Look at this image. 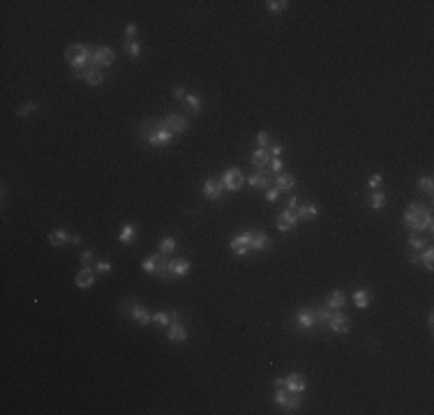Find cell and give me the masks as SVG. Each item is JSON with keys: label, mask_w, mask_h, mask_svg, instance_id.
Here are the masks:
<instances>
[{"label": "cell", "mask_w": 434, "mask_h": 415, "mask_svg": "<svg viewBox=\"0 0 434 415\" xmlns=\"http://www.w3.org/2000/svg\"><path fill=\"white\" fill-rule=\"evenodd\" d=\"M92 51L95 49L86 46V44H72V46L65 51V58L74 69H86L88 63L92 60Z\"/></svg>", "instance_id": "6da1fadb"}, {"label": "cell", "mask_w": 434, "mask_h": 415, "mask_svg": "<svg viewBox=\"0 0 434 415\" xmlns=\"http://www.w3.org/2000/svg\"><path fill=\"white\" fill-rule=\"evenodd\" d=\"M166 265H169V259H166V254L157 252L153 256H148V259L141 261V268L150 272V275H157V277H164L166 279Z\"/></svg>", "instance_id": "7a4b0ae2"}, {"label": "cell", "mask_w": 434, "mask_h": 415, "mask_svg": "<svg viewBox=\"0 0 434 415\" xmlns=\"http://www.w3.org/2000/svg\"><path fill=\"white\" fill-rule=\"evenodd\" d=\"M273 401H275V404H277L279 408H284L287 413H294V411H298V408L303 406L300 397H298V394H294V392L284 390V388H277V392H275Z\"/></svg>", "instance_id": "3957f363"}, {"label": "cell", "mask_w": 434, "mask_h": 415, "mask_svg": "<svg viewBox=\"0 0 434 415\" xmlns=\"http://www.w3.org/2000/svg\"><path fill=\"white\" fill-rule=\"evenodd\" d=\"M427 208L420 203H409L407 212H404V224L411 228V231H420L423 228V219H425Z\"/></svg>", "instance_id": "277c9868"}, {"label": "cell", "mask_w": 434, "mask_h": 415, "mask_svg": "<svg viewBox=\"0 0 434 415\" xmlns=\"http://www.w3.org/2000/svg\"><path fill=\"white\" fill-rule=\"evenodd\" d=\"M173 136H176V134H171L166 127H162V122L153 125L150 131H146L148 143H150V146H155V148H162V146H166V143H171Z\"/></svg>", "instance_id": "5b68a950"}, {"label": "cell", "mask_w": 434, "mask_h": 415, "mask_svg": "<svg viewBox=\"0 0 434 415\" xmlns=\"http://www.w3.org/2000/svg\"><path fill=\"white\" fill-rule=\"evenodd\" d=\"M114 63H115L114 49H109V46H97V49L92 51L91 65L95 67V69H104V67H111Z\"/></svg>", "instance_id": "8992f818"}, {"label": "cell", "mask_w": 434, "mask_h": 415, "mask_svg": "<svg viewBox=\"0 0 434 415\" xmlns=\"http://www.w3.org/2000/svg\"><path fill=\"white\" fill-rule=\"evenodd\" d=\"M243 182H245V178H243V171H240V169H236V166L227 169V171H224V175H222V185H224V189H227V192H238V189L243 187Z\"/></svg>", "instance_id": "52a82bcc"}, {"label": "cell", "mask_w": 434, "mask_h": 415, "mask_svg": "<svg viewBox=\"0 0 434 415\" xmlns=\"http://www.w3.org/2000/svg\"><path fill=\"white\" fill-rule=\"evenodd\" d=\"M162 127H166L171 134H183V131H187L189 122H187V118L181 113H169L162 120Z\"/></svg>", "instance_id": "ba28073f"}, {"label": "cell", "mask_w": 434, "mask_h": 415, "mask_svg": "<svg viewBox=\"0 0 434 415\" xmlns=\"http://www.w3.org/2000/svg\"><path fill=\"white\" fill-rule=\"evenodd\" d=\"M231 252L236 256H245V254L252 252V231H245L231 240Z\"/></svg>", "instance_id": "9c48e42d"}, {"label": "cell", "mask_w": 434, "mask_h": 415, "mask_svg": "<svg viewBox=\"0 0 434 415\" xmlns=\"http://www.w3.org/2000/svg\"><path fill=\"white\" fill-rule=\"evenodd\" d=\"M166 337H169V342H173V344H181L187 339V330H185V326L181 323V318H178L176 311H173V318H171V323H169Z\"/></svg>", "instance_id": "30bf717a"}, {"label": "cell", "mask_w": 434, "mask_h": 415, "mask_svg": "<svg viewBox=\"0 0 434 415\" xmlns=\"http://www.w3.org/2000/svg\"><path fill=\"white\" fill-rule=\"evenodd\" d=\"M74 79H81L88 86H102L104 83V74L95 69V67H86V69H74Z\"/></svg>", "instance_id": "8fae6325"}, {"label": "cell", "mask_w": 434, "mask_h": 415, "mask_svg": "<svg viewBox=\"0 0 434 415\" xmlns=\"http://www.w3.org/2000/svg\"><path fill=\"white\" fill-rule=\"evenodd\" d=\"M189 261L187 259H169L166 265V279H176V277H185L189 272Z\"/></svg>", "instance_id": "7c38bea8"}, {"label": "cell", "mask_w": 434, "mask_h": 415, "mask_svg": "<svg viewBox=\"0 0 434 415\" xmlns=\"http://www.w3.org/2000/svg\"><path fill=\"white\" fill-rule=\"evenodd\" d=\"M204 196L208 201H220L222 196H224V185H222V180L217 178H208L204 182Z\"/></svg>", "instance_id": "4fadbf2b"}, {"label": "cell", "mask_w": 434, "mask_h": 415, "mask_svg": "<svg viewBox=\"0 0 434 415\" xmlns=\"http://www.w3.org/2000/svg\"><path fill=\"white\" fill-rule=\"evenodd\" d=\"M330 330L337 334H346L349 330H351V318L346 316V314H342V311H335L333 316H330Z\"/></svg>", "instance_id": "5bb4252c"}, {"label": "cell", "mask_w": 434, "mask_h": 415, "mask_svg": "<svg viewBox=\"0 0 434 415\" xmlns=\"http://www.w3.org/2000/svg\"><path fill=\"white\" fill-rule=\"evenodd\" d=\"M296 326L300 328V330L317 328V309H300L296 314Z\"/></svg>", "instance_id": "9a60e30c"}, {"label": "cell", "mask_w": 434, "mask_h": 415, "mask_svg": "<svg viewBox=\"0 0 434 415\" xmlns=\"http://www.w3.org/2000/svg\"><path fill=\"white\" fill-rule=\"evenodd\" d=\"M298 224V215L291 210H284V212H279L277 215V221H275V226H277L279 233H287V231H291V228Z\"/></svg>", "instance_id": "2e32d148"}, {"label": "cell", "mask_w": 434, "mask_h": 415, "mask_svg": "<svg viewBox=\"0 0 434 415\" xmlns=\"http://www.w3.org/2000/svg\"><path fill=\"white\" fill-rule=\"evenodd\" d=\"M130 316L134 318V323H139V326H150V323H153V314H148L146 307H141L137 302L130 305Z\"/></svg>", "instance_id": "e0dca14e"}, {"label": "cell", "mask_w": 434, "mask_h": 415, "mask_svg": "<svg viewBox=\"0 0 434 415\" xmlns=\"http://www.w3.org/2000/svg\"><path fill=\"white\" fill-rule=\"evenodd\" d=\"M305 388H307V381H305L300 374H291L284 378V390L289 392H294V394H300V392H305Z\"/></svg>", "instance_id": "ac0fdd59"}, {"label": "cell", "mask_w": 434, "mask_h": 415, "mask_svg": "<svg viewBox=\"0 0 434 415\" xmlns=\"http://www.w3.org/2000/svg\"><path fill=\"white\" fill-rule=\"evenodd\" d=\"M74 284H76V288H91V286L95 284V272H92L88 265H83V268L79 270V275L74 277Z\"/></svg>", "instance_id": "d6986e66"}, {"label": "cell", "mask_w": 434, "mask_h": 415, "mask_svg": "<svg viewBox=\"0 0 434 415\" xmlns=\"http://www.w3.org/2000/svg\"><path fill=\"white\" fill-rule=\"evenodd\" d=\"M271 162V153H268V148H256L252 153V164L256 169H266Z\"/></svg>", "instance_id": "ffe728a7"}, {"label": "cell", "mask_w": 434, "mask_h": 415, "mask_svg": "<svg viewBox=\"0 0 434 415\" xmlns=\"http://www.w3.org/2000/svg\"><path fill=\"white\" fill-rule=\"evenodd\" d=\"M49 242L53 244V247H63V244L72 242V238H69V233H67L65 228H56V231L49 233Z\"/></svg>", "instance_id": "44dd1931"}, {"label": "cell", "mask_w": 434, "mask_h": 415, "mask_svg": "<svg viewBox=\"0 0 434 415\" xmlns=\"http://www.w3.org/2000/svg\"><path fill=\"white\" fill-rule=\"evenodd\" d=\"M275 187L279 192H291L296 187V178L294 175H289V173H277V178H275Z\"/></svg>", "instance_id": "7402d4cb"}, {"label": "cell", "mask_w": 434, "mask_h": 415, "mask_svg": "<svg viewBox=\"0 0 434 415\" xmlns=\"http://www.w3.org/2000/svg\"><path fill=\"white\" fill-rule=\"evenodd\" d=\"M268 247H271L268 233H263V231H254V233H252V249L263 252V249H268Z\"/></svg>", "instance_id": "603a6c76"}, {"label": "cell", "mask_w": 434, "mask_h": 415, "mask_svg": "<svg viewBox=\"0 0 434 415\" xmlns=\"http://www.w3.org/2000/svg\"><path fill=\"white\" fill-rule=\"evenodd\" d=\"M328 309H342L344 305H346V293L344 291H333V293L328 295Z\"/></svg>", "instance_id": "cb8c5ba5"}, {"label": "cell", "mask_w": 434, "mask_h": 415, "mask_svg": "<svg viewBox=\"0 0 434 415\" xmlns=\"http://www.w3.org/2000/svg\"><path fill=\"white\" fill-rule=\"evenodd\" d=\"M247 182H250V187H254V189H268V187H271V178H268V173H252Z\"/></svg>", "instance_id": "d4e9b609"}, {"label": "cell", "mask_w": 434, "mask_h": 415, "mask_svg": "<svg viewBox=\"0 0 434 415\" xmlns=\"http://www.w3.org/2000/svg\"><path fill=\"white\" fill-rule=\"evenodd\" d=\"M296 215H298V219H314L319 215V208H317V203H305L296 208Z\"/></svg>", "instance_id": "484cf974"}, {"label": "cell", "mask_w": 434, "mask_h": 415, "mask_svg": "<svg viewBox=\"0 0 434 415\" xmlns=\"http://www.w3.org/2000/svg\"><path fill=\"white\" fill-rule=\"evenodd\" d=\"M369 300H372V293L365 291V288H361V291H356V293H353V305H356L358 309H367Z\"/></svg>", "instance_id": "4316f807"}, {"label": "cell", "mask_w": 434, "mask_h": 415, "mask_svg": "<svg viewBox=\"0 0 434 415\" xmlns=\"http://www.w3.org/2000/svg\"><path fill=\"white\" fill-rule=\"evenodd\" d=\"M134 236H137V228H134V224H125V226L120 228V233H118V240H120L123 244H132Z\"/></svg>", "instance_id": "83f0119b"}, {"label": "cell", "mask_w": 434, "mask_h": 415, "mask_svg": "<svg viewBox=\"0 0 434 415\" xmlns=\"http://www.w3.org/2000/svg\"><path fill=\"white\" fill-rule=\"evenodd\" d=\"M185 102H187V106H189V111H192V113H199V111H201V106H204V102H201V97H199L197 92H189V95H185Z\"/></svg>", "instance_id": "f1b7e54d"}, {"label": "cell", "mask_w": 434, "mask_h": 415, "mask_svg": "<svg viewBox=\"0 0 434 415\" xmlns=\"http://www.w3.org/2000/svg\"><path fill=\"white\" fill-rule=\"evenodd\" d=\"M171 318H173V311H157V314H153V323H155V326H166L169 328Z\"/></svg>", "instance_id": "f546056e"}, {"label": "cell", "mask_w": 434, "mask_h": 415, "mask_svg": "<svg viewBox=\"0 0 434 415\" xmlns=\"http://www.w3.org/2000/svg\"><path fill=\"white\" fill-rule=\"evenodd\" d=\"M409 244H411V249H416V252H423L427 247V240L423 236H418V233H411L409 236Z\"/></svg>", "instance_id": "4dcf8cb0"}, {"label": "cell", "mask_w": 434, "mask_h": 415, "mask_svg": "<svg viewBox=\"0 0 434 415\" xmlns=\"http://www.w3.org/2000/svg\"><path fill=\"white\" fill-rule=\"evenodd\" d=\"M125 51H127V56L137 58V56H141L143 46H141V44H139L137 40H127V42H125Z\"/></svg>", "instance_id": "1f68e13d"}, {"label": "cell", "mask_w": 434, "mask_h": 415, "mask_svg": "<svg viewBox=\"0 0 434 415\" xmlns=\"http://www.w3.org/2000/svg\"><path fill=\"white\" fill-rule=\"evenodd\" d=\"M384 205H386V194L379 192V189H374V192H372V210H381Z\"/></svg>", "instance_id": "d6a6232c"}, {"label": "cell", "mask_w": 434, "mask_h": 415, "mask_svg": "<svg viewBox=\"0 0 434 415\" xmlns=\"http://www.w3.org/2000/svg\"><path fill=\"white\" fill-rule=\"evenodd\" d=\"M173 249H176V238L166 236V238L160 240V252H162V254H171Z\"/></svg>", "instance_id": "836d02e7"}, {"label": "cell", "mask_w": 434, "mask_h": 415, "mask_svg": "<svg viewBox=\"0 0 434 415\" xmlns=\"http://www.w3.org/2000/svg\"><path fill=\"white\" fill-rule=\"evenodd\" d=\"M420 263H423L427 270L434 268V252H432V247H425V252H423V256H420Z\"/></svg>", "instance_id": "e575fe53"}, {"label": "cell", "mask_w": 434, "mask_h": 415, "mask_svg": "<svg viewBox=\"0 0 434 415\" xmlns=\"http://www.w3.org/2000/svg\"><path fill=\"white\" fill-rule=\"evenodd\" d=\"M266 7H268V12H284L289 7V2L287 0H268Z\"/></svg>", "instance_id": "d590c367"}, {"label": "cell", "mask_w": 434, "mask_h": 415, "mask_svg": "<svg viewBox=\"0 0 434 415\" xmlns=\"http://www.w3.org/2000/svg\"><path fill=\"white\" fill-rule=\"evenodd\" d=\"M330 316H333L330 309H317V326H328V323H330Z\"/></svg>", "instance_id": "8d00e7d4"}, {"label": "cell", "mask_w": 434, "mask_h": 415, "mask_svg": "<svg viewBox=\"0 0 434 415\" xmlns=\"http://www.w3.org/2000/svg\"><path fill=\"white\" fill-rule=\"evenodd\" d=\"M418 189H423L425 194L434 192V180L432 178H418Z\"/></svg>", "instance_id": "74e56055"}, {"label": "cell", "mask_w": 434, "mask_h": 415, "mask_svg": "<svg viewBox=\"0 0 434 415\" xmlns=\"http://www.w3.org/2000/svg\"><path fill=\"white\" fill-rule=\"evenodd\" d=\"M256 141H259V148H271L273 146L271 134H268V131H259V134H256Z\"/></svg>", "instance_id": "f35d334b"}, {"label": "cell", "mask_w": 434, "mask_h": 415, "mask_svg": "<svg viewBox=\"0 0 434 415\" xmlns=\"http://www.w3.org/2000/svg\"><path fill=\"white\" fill-rule=\"evenodd\" d=\"M271 173H282V162H279V157H271V162H268V166H266Z\"/></svg>", "instance_id": "ab89813d"}, {"label": "cell", "mask_w": 434, "mask_h": 415, "mask_svg": "<svg viewBox=\"0 0 434 415\" xmlns=\"http://www.w3.org/2000/svg\"><path fill=\"white\" fill-rule=\"evenodd\" d=\"M277 198H279V189L277 187H268V189H266V201H268V203H275Z\"/></svg>", "instance_id": "60d3db41"}, {"label": "cell", "mask_w": 434, "mask_h": 415, "mask_svg": "<svg viewBox=\"0 0 434 415\" xmlns=\"http://www.w3.org/2000/svg\"><path fill=\"white\" fill-rule=\"evenodd\" d=\"M35 109H37V104H33V102H28V104H23L21 109L17 111V115H21V118H25L28 113H33Z\"/></svg>", "instance_id": "b9f144b4"}, {"label": "cell", "mask_w": 434, "mask_h": 415, "mask_svg": "<svg viewBox=\"0 0 434 415\" xmlns=\"http://www.w3.org/2000/svg\"><path fill=\"white\" fill-rule=\"evenodd\" d=\"M95 270H97V272H111V263H109V261H97V263H95Z\"/></svg>", "instance_id": "7bdbcfd3"}, {"label": "cell", "mask_w": 434, "mask_h": 415, "mask_svg": "<svg viewBox=\"0 0 434 415\" xmlns=\"http://www.w3.org/2000/svg\"><path fill=\"white\" fill-rule=\"evenodd\" d=\"M381 182H384V178H381V175H372V178H369V182H367V187L369 189H377V187H381Z\"/></svg>", "instance_id": "ee69618b"}, {"label": "cell", "mask_w": 434, "mask_h": 415, "mask_svg": "<svg viewBox=\"0 0 434 415\" xmlns=\"http://www.w3.org/2000/svg\"><path fill=\"white\" fill-rule=\"evenodd\" d=\"M432 224H434V219H432V210H427V212H425V219H423V228L432 231Z\"/></svg>", "instance_id": "f6af8a7d"}, {"label": "cell", "mask_w": 434, "mask_h": 415, "mask_svg": "<svg viewBox=\"0 0 434 415\" xmlns=\"http://www.w3.org/2000/svg\"><path fill=\"white\" fill-rule=\"evenodd\" d=\"M268 153H271V157H279V155H282V146H279V143H275V146L268 148Z\"/></svg>", "instance_id": "bcb514c9"}, {"label": "cell", "mask_w": 434, "mask_h": 415, "mask_svg": "<svg viewBox=\"0 0 434 415\" xmlns=\"http://www.w3.org/2000/svg\"><path fill=\"white\" fill-rule=\"evenodd\" d=\"M137 30H139V28H137V23H130L127 25V28H125V35H127V37H134V35H137Z\"/></svg>", "instance_id": "7dc6e473"}, {"label": "cell", "mask_w": 434, "mask_h": 415, "mask_svg": "<svg viewBox=\"0 0 434 415\" xmlns=\"http://www.w3.org/2000/svg\"><path fill=\"white\" fill-rule=\"evenodd\" d=\"M287 208H289V210H291V212H294L296 208H298V196H294V194H291V198H289V201H287Z\"/></svg>", "instance_id": "c3c4849f"}, {"label": "cell", "mask_w": 434, "mask_h": 415, "mask_svg": "<svg viewBox=\"0 0 434 415\" xmlns=\"http://www.w3.org/2000/svg\"><path fill=\"white\" fill-rule=\"evenodd\" d=\"M185 95H187L185 88H173V97H176V99H185Z\"/></svg>", "instance_id": "681fc988"}, {"label": "cell", "mask_w": 434, "mask_h": 415, "mask_svg": "<svg viewBox=\"0 0 434 415\" xmlns=\"http://www.w3.org/2000/svg\"><path fill=\"white\" fill-rule=\"evenodd\" d=\"M91 261H92V252H83L81 254V263H83V265H88Z\"/></svg>", "instance_id": "f907efd6"}, {"label": "cell", "mask_w": 434, "mask_h": 415, "mask_svg": "<svg viewBox=\"0 0 434 415\" xmlns=\"http://www.w3.org/2000/svg\"><path fill=\"white\" fill-rule=\"evenodd\" d=\"M411 263H413V265H420V254H413V256H411Z\"/></svg>", "instance_id": "816d5d0a"}, {"label": "cell", "mask_w": 434, "mask_h": 415, "mask_svg": "<svg viewBox=\"0 0 434 415\" xmlns=\"http://www.w3.org/2000/svg\"><path fill=\"white\" fill-rule=\"evenodd\" d=\"M275 388H284V378H277V381H275Z\"/></svg>", "instance_id": "f5cc1de1"}]
</instances>
